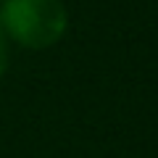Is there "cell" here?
I'll return each mask as SVG.
<instances>
[{
  "label": "cell",
  "instance_id": "cell-1",
  "mask_svg": "<svg viewBox=\"0 0 158 158\" xmlns=\"http://www.w3.org/2000/svg\"><path fill=\"white\" fill-rule=\"evenodd\" d=\"M66 8L61 0H6L0 27L8 37L27 48H48L66 32Z\"/></svg>",
  "mask_w": 158,
  "mask_h": 158
},
{
  "label": "cell",
  "instance_id": "cell-2",
  "mask_svg": "<svg viewBox=\"0 0 158 158\" xmlns=\"http://www.w3.org/2000/svg\"><path fill=\"white\" fill-rule=\"evenodd\" d=\"M8 42H6V32H3V27H0V74L8 69Z\"/></svg>",
  "mask_w": 158,
  "mask_h": 158
}]
</instances>
